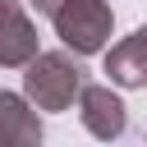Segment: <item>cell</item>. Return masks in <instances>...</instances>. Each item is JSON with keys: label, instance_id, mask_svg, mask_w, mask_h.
Masks as SVG:
<instances>
[{"label": "cell", "instance_id": "1", "mask_svg": "<svg viewBox=\"0 0 147 147\" xmlns=\"http://www.w3.org/2000/svg\"><path fill=\"white\" fill-rule=\"evenodd\" d=\"M83 87H87V74L69 51H37V60L23 74V96L37 110H69Z\"/></svg>", "mask_w": 147, "mask_h": 147}, {"label": "cell", "instance_id": "2", "mask_svg": "<svg viewBox=\"0 0 147 147\" xmlns=\"http://www.w3.org/2000/svg\"><path fill=\"white\" fill-rule=\"evenodd\" d=\"M51 28L55 37L74 51V55H96L106 51L110 41V28H115V9L106 0H60L51 9Z\"/></svg>", "mask_w": 147, "mask_h": 147}, {"label": "cell", "instance_id": "4", "mask_svg": "<svg viewBox=\"0 0 147 147\" xmlns=\"http://www.w3.org/2000/svg\"><path fill=\"white\" fill-rule=\"evenodd\" d=\"M37 60V28L18 0H0V69H28Z\"/></svg>", "mask_w": 147, "mask_h": 147}, {"label": "cell", "instance_id": "6", "mask_svg": "<svg viewBox=\"0 0 147 147\" xmlns=\"http://www.w3.org/2000/svg\"><path fill=\"white\" fill-rule=\"evenodd\" d=\"M106 74L115 87H147V23L106 51Z\"/></svg>", "mask_w": 147, "mask_h": 147}, {"label": "cell", "instance_id": "5", "mask_svg": "<svg viewBox=\"0 0 147 147\" xmlns=\"http://www.w3.org/2000/svg\"><path fill=\"white\" fill-rule=\"evenodd\" d=\"M41 110L28 96L0 87V147H41Z\"/></svg>", "mask_w": 147, "mask_h": 147}, {"label": "cell", "instance_id": "3", "mask_svg": "<svg viewBox=\"0 0 147 147\" xmlns=\"http://www.w3.org/2000/svg\"><path fill=\"white\" fill-rule=\"evenodd\" d=\"M78 119H83V129H87L92 138H101V142H115V138H124V129H129V110H124V101H119L106 83H87V87L78 92Z\"/></svg>", "mask_w": 147, "mask_h": 147}, {"label": "cell", "instance_id": "7", "mask_svg": "<svg viewBox=\"0 0 147 147\" xmlns=\"http://www.w3.org/2000/svg\"><path fill=\"white\" fill-rule=\"evenodd\" d=\"M28 5H32V9H37V14H51V9H55V5H60V0H28Z\"/></svg>", "mask_w": 147, "mask_h": 147}]
</instances>
